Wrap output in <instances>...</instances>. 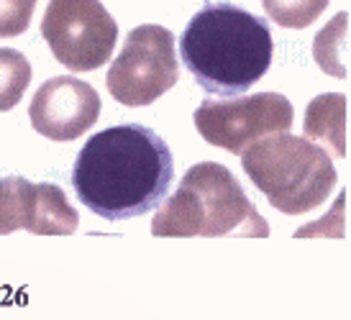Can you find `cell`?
Returning a JSON list of instances; mask_svg holds the SVG:
<instances>
[{
	"instance_id": "3957f363",
	"label": "cell",
	"mask_w": 351,
	"mask_h": 320,
	"mask_svg": "<svg viewBox=\"0 0 351 320\" xmlns=\"http://www.w3.org/2000/svg\"><path fill=\"white\" fill-rule=\"evenodd\" d=\"M154 236H252L267 238L269 225L246 197L231 169L215 162L190 167L152 221Z\"/></svg>"
},
{
	"instance_id": "5bb4252c",
	"label": "cell",
	"mask_w": 351,
	"mask_h": 320,
	"mask_svg": "<svg viewBox=\"0 0 351 320\" xmlns=\"http://www.w3.org/2000/svg\"><path fill=\"white\" fill-rule=\"evenodd\" d=\"M36 0H0V39H13L29 29Z\"/></svg>"
},
{
	"instance_id": "4fadbf2b",
	"label": "cell",
	"mask_w": 351,
	"mask_h": 320,
	"mask_svg": "<svg viewBox=\"0 0 351 320\" xmlns=\"http://www.w3.org/2000/svg\"><path fill=\"white\" fill-rule=\"evenodd\" d=\"M343 49H346V13L336 16L331 26H326L315 39V59L333 77H346Z\"/></svg>"
},
{
	"instance_id": "30bf717a",
	"label": "cell",
	"mask_w": 351,
	"mask_h": 320,
	"mask_svg": "<svg viewBox=\"0 0 351 320\" xmlns=\"http://www.w3.org/2000/svg\"><path fill=\"white\" fill-rule=\"evenodd\" d=\"M305 136L328 144L336 156H346V97L341 93L311 100L305 110Z\"/></svg>"
},
{
	"instance_id": "6da1fadb",
	"label": "cell",
	"mask_w": 351,
	"mask_h": 320,
	"mask_svg": "<svg viewBox=\"0 0 351 320\" xmlns=\"http://www.w3.org/2000/svg\"><path fill=\"white\" fill-rule=\"evenodd\" d=\"M175 159L167 141L141 123L100 131L80 149L72 187L80 203L106 221L154 210L169 193Z\"/></svg>"
},
{
	"instance_id": "7c38bea8",
	"label": "cell",
	"mask_w": 351,
	"mask_h": 320,
	"mask_svg": "<svg viewBox=\"0 0 351 320\" xmlns=\"http://www.w3.org/2000/svg\"><path fill=\"white\" fill-rule=\"evenodd\" d=\"M267 16L285 29H305L328 8V0H262Z\"/></svg>"
},
{
	"instance_id": "8992f818",
	"label": "cell",
	"mask_w": 351,
	"mask_h": 320,
	"mask_svg": "<svg viewBox=\"0 0 351 320\" xmlns=\"http://www.w3.org/2000/svg\"><path fill=\"white\" fill-rule=\"evenodd\" d=\"M180 77L172 31L156 23L138 26L126 36L123 49L108 69V90L113 100L128 108L154 103L172 90Z\"/></svg>"
},
{
	"instance_id": "9c48e42d",
	"label": "cell",
	"mask_w": 351,
	"mask_h": 320,
	"mask_svg": "<svg viewBox=\"0 0 351 320\" xmlns=\"http://www.w3.org/2000/svg\"><path fill=\"white\" fill-rule=\"evenodd\" d=\"M31 126L51 141H75L95 126L100 116V97L93 85L77 77L47 79L29 108Z\"/></svg>"
},
{
	"instance_id": "ba28073f",
	"label": "cell",
	"mask_w": 351,
	"mask_h": 320,
	"mask_svg": "<svg viewBox=\"0 0 351 320\" xmlns=\"http://www.w3.org/2000/svg\"><path fill=\"white\" fill-rule=\"evenodd\" d=\"M80 218L57 184H34L23 177L0 180V236L19 228L36 236H69Z\"/></svg>"
},
{
	"instance_id": "7a4b0ae2",
	"label": "cell",
	"mask_w": 351,
	"mask_h": 320,
	"mask_svg": "<svg viewBox=\"0 0 351 320\" xmlns=\"http://www.w3.org/2000/svg\"><path fill=\"white\" fill-rule=\"evenodd\" d=\"M272 34L262 16L228 3L205 5L190 19L180 54L205 93L241 95L272 64Z\"/></svg>"
},
{
	"instance_id": "277c9868",
	"label": "cell",
	"mask_w": 351,
	"mask_h": 320,
	"mask_svg": "<svg viewBox=\"0 0 351 320\" xmlns=\"http://www.w3.org/2000/svg\"><path fill=\"white\" fill-rule=\"evenodd\" d=\"M241 167L272 208L302 215L328 200L339 182L328 151L293 134L259 138L241 151Z\"/></svg>"
},
{
	"instance_id": "52a82bcc",
	"label": "cell",
	"mask_w": 351,
	"mask_h": 320,
	"mask_svg": "<svg viewBox=\"0 0 351 320\" xmlns=\"http://www.w3.org/2000/svg\"><path fill=\"white\" fill-rule=\"evenodd\" d=\"M195 128L208 144L241 154L246 146L293 128V106L280 93H256L226 100H203Z\"/></svg>"
},
{
	"instance_id": "5b68a950",
	"label": "cell",
	"mask_w": 351,
	"mask_h": 320,
	"mask_svg": "<svg viewBox=\"0 0 351 320\" xmlns=\"http://www.w3.org/2000/svg\"><path fill=\"white\" fill-rule=\"evenodd\" d=\"M41 36L59 64L72 72L103 67L118 41V26L100 0H51Z\"/></svg>"
},
{
	"instance_id": "8fae6325",
	"label": "cell",
	"mask_w": 351,
	"mask_h": 320,
	"mask_svg": "<svg viewBox=\"0 0 351 320\" xmlns=\"http://www.w3.org/2000/svg\"><path fill=\"white\" fill-rule=\"evenodd\" d=\"M31 82V64L16 49L0 47V113L21 103Z\"/></svg>"
}]
</instances>
